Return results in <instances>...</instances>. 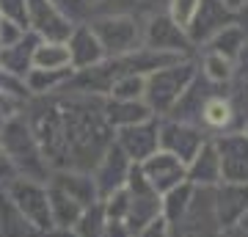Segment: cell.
Wrapping results in <instances>:
<instances>
[{"instance_id": "cell-1", "label": "cell", "mask_w": 248, "mask_h": 237, "mask_svg": "<svg viewBox=\"0 0 248 237\" xmlns=\"http://www.w3.org/2000/svg\"><path fill=\"white\" fill-rule=\"evenodd\" d=\"M102 99L105 97L66 91L63 97L33 102L25 122L50 171L72 168L91 174L97 160L108 152L116 130L102 113Z\"/></svg>"}, {"instance_id": "cell-2", "label": "cell", "mask_w": 248, "mask_h": 237, "mask_svg": "<svg viewBox=\"0 0 248 237\" xmlns=\"http://www.w3.org/2000/svg\"><path fill=\"white\" fill-rule=\"evenodd\" d=\"M0 152L9 160V166L14 168L17 176L47 182L50 166L45 163V155L39 149L25 116H11V119L3 122V127H0Z\"/></svg>"}, {"instance_id": "cell-3", "label": "cell", "mask_w": 248, "mask_h": 237, "mask_svg": "<svg viewBox=\"0 0 248 237\" xmlns=\"http://www.w3.org/2000/svg\"><path fill=\"white\" fill-rule=\"evenodd\" d=\"M196 75H199V66L190 58H182L171 66H163V69L146 75L143 102L152 111V116H157V119L169 116L171 108L177 105L179 97L187 91V86L196 80Z\"/></svg>"}, {"instance_id": "cell-4", "label": "cell", "mask_w": 248, "mask_h": 237, "mask_svg": "<svg viewBox=\"0 0 248 237\" xmlns=\"http://www.w3.org/2000/svg\"><path fill=\"white\" fill-rule=\"evenodd\" d=\"M3 196L9 199L22 218L39 232V235L50 237L53 235V218H50V199H47V182H36V179H22L14 176L0 188Z\"/></svg>"}, {"instance_id": "cell-5", "label": "cell", "mask_w": 248, "mask_h": 237, "mask_svg": "<svg viewBox=\"0 0 248 237\" xmlns=\"http://www.w3.org/2000/svg\"><path fill=\"white\" fill-rule=\"evenodd\" d=\"M105 58H122L135 53L141 44V22L130 14H102L89 22Z\"/></svg>"}, {"instance_id": "cell-6", "label": "cell", "mask_w": 248, "mask_h": 237, "mask_svg": "<svg viewBox=\"0 0 248 237\" xmlns=\"http://www.w3.org/2000/svg\"><path fill=\"white\" fill-rule=\"evenodd\" d=\"M155 218H160V193H155L149 188L141 168L133 166L127 185L122 188V223L133 237L138 229H143Z\"/></svg>"}, {"instance_id": "cell-7", "label": "cell", "mask_w": 248, "mask_h": 237, "mask_svg": "<svg viewBox=\"0 0 248 237\" xmlns=\"http://www.w3.org/2000/svg\"><path fill=\"white\" fill-rule=\"evenodd\" d=\"M221 223L215 218L213 188H196L185 215L169 223V237H218Z\"/></svg>"}, {"instance_id": "cell-8", "label": "cell", "mask_w": 248, "mask_h": 237, "mask_svg": "<svg viewBox=\"0 0 248 237\" xmlns=\"http://www.w3.org/2000/svg\"><path fill=\"white\" fill-rule=\"evenodd\" d=\"M210 138L204 130L193 127V124H185V122H177V119H160L157 124V149L160 152H169L174 155L177 160L182 163H190L193 155L202 149V143Z\"/></svg>"}, {"instance_id": "cell-9", "label": "cell", "mask_w": 248, "mask_h": 237, "mask_svg": "<svg viewBox=\"0 0 248 237\" xmlns=\"http://www.w3.org/2000/svg\"><path fill=\"white\" fill-rule=\"evenodd\" d=\"M213 146L218 152V163H221V182H234L243 185L248 182V138L246 132H223L215 135Z\"/></svg>"}, {"instance_id": "cell-10", "label": "cell", "mask_w": 248, "mask_h": 237, "mask_svg": "<svg viewBox=\"0 0 248 237\" xmlns=\"http://www.w3.org/2000/svg\"><path fill=\"white\" fill-rule=\"evenodd\" d=\"M141 44L149 50L160 53H174V55H187L193 44L187 42V33L177 22H171L169 14H152L146 25L141 28Z\"/></svg>"}, {"instance_id": "cell-11", "label": "cell", "mask_w": 248, "mask_h": 237, "mask_svg": "<svg viewBox=\"0 0 248 237\" xmlns=\"http://www.w3.org/2000/svg\"><path fill=\"white\" fill-rule=\"evenodd\" d=\"M28 28L42 42H66L75 25L61 14L55 0H28Z\"/></svg>"}, {"instance_id": "cell-12", "label": "cell", "mask_w": 248, "mask_h": 237, "mask_svg": "<svg viewBox=\"0 0 248 237\" xmlns=\"http://www.w3.org/2000/svg\"><path fill=\"white\" fill-rule=\"evenodd\" d=\"M130 171H133L130 158H127L116 143H110L108 152L97 160V166L91 168V179H94V188H97L99 202L108 199L110 193H116V190H122L124 185H127Z\"/></svg>"}, {"instance_id": "cell-13", "label": "cell", "mask_w": 248, "mask_h": 237, "mask_svg": "<svg viewBox=\"0 0 248 237\" xmlns=\"http://www.w3.org/2000/svg\"><path fill=\"white\" fill-rule=\"evenodd\" d=\"M157 124H160V119L152 116V119H146V122H141V124L116 130L113 143L130 158L133 166L143 163L146 158H152V155L157 152Z\"/></svg>"}, {"instance_id": "cell-14", "label": "cell", "mask_w": 248, "mask_h": 237, "mask_svg": "<svg viewBox=\"0 0 248 237\" xmlns=\"http://www.w3.org/2000/svg\"><path fill=\"white\" fill-rule=\"evenodd\" d=\"M218 88L223 86H215L207 99L202 102V111H199V122L196 127L204 130L210 138L215 135H223V132H237V113H234V105H232V97L229 94H221Z\"/></svg>"}, {"instance_id": "cell-15", "label": "cell", "mask_w": 248, "mask_h": 237, "mask_svg": "<svg viewBox=\"0 0 248 237\" xmlns=\"http://www.w3.org/2000/svg\"><path fill=\"white\" fill-rule=\"evenodd\" d=\"M234 22V14H232L221 0H199V9H196L190 25L185 28L187 42L190 44H207L218 31H223L226 25Z\"/></svg>"}, {"instance_id": "cell-16", "label": "cell", "mask_w": 248, "mask_h": 237, "mask_svg": "<svg viewBox=\"0 0 248 237\" xmlns=\"http://www.w3.org/2000/svg\"><path fill=\"white\" fill-rule=\"evenodd\" d=\"M138 168H141L143 179L149 182V188L160 196L169 193L171 188H177V185L187 182L185 179V163L177 160L174 155H169V152L157 149L152 158H146L143 163H138Z\"/></svg>"}, {"instance_id": "cell-17", "label": "cell", "mask_w": 248, "mask_h": 237, "mask_svg": "<svg viewBox=\"0 0 248 237\" xmlns=\"http://www.w3.org/2000/svg\"><path fill=\"white\" fill-rule=\"evenodd\" d=\"M213 207L215 218L221 229L237 226L243 215L248 212V182L234 185V182H221L213 188Z\"/></svg>"}, {"instance_id": "cell-18", "label": "cell", "mask_w": 248, "mask_h": 237, "mask_svg": "<svg viewBox=\"0 0 248 237\" xmlns=\"http://www.w3.org/2000/svg\"><path fill=\"white\" fill-rule=\"evenodd\" d=\"M47 185L61 190L63 196H69L72 202H78L83 210L91 207L94 202H99L97 188H94V179L86 171H72V168H58V171H50L47 176Z\"/></svg>"}, {"instance_id": "cell-19", "label": "cell", "mask_w": 248, "mask_h": 237, "mask_svg": "<svg viewBox=\"0 0 248 237\" xmlns=\"http://www.w3.org/2000/svg\"><path fill=\"white\" fill-rule=\"evenodd\" d=\"M66 50H69V63L75 72L91 69V66H97V63L105 61V53H102L97 36L91 33L89 25L72 28L69 39H66Z\"/></svg>"}, {"instance_id": "cell-20", "label": "cell", "mask_w": 248, "mask_h": 237, "mask_svg": "<svg viewBox=\"0 0 248 237\" xmlns=\"http://www.w3.org/2000/svg\"><path fill=\"white\" fill-rule=\"evenodd\" d=\"M185 179L193 188H215L221 185V163H218V152L213 146V138L202 143V149L193 155V160L185 166Z\"/></svg>"}, {"instance_id": "cell-21", "label": "cell", "mask_w": 248, "mask_h": 237, "mask_svg": "<svg viewBox=\"0 0 248 237\" xmlns=\"http://www.w3.org/2000/svg\"><path fill=\"white\" fill-rule=\"evenodd\" d=\"M102 113H105L108 124L113 130H122V127H133V124H141L146 119H152V111L146 108L143 99H102Z\"/></svg>"}, {"instance_id": "cell-22", "label": "cell", "mask_w": 248, "mask_h": 237, "mask_svg": "<svg viewBox=\"0 0 248 237\" xmlns=\"http://www.w3.org/2000/svg\"><path fill=\"white\" fill-rule=\"evenodd\" d=\"M42 42L36 33H25L17 44L11 47H0V72L6 75H14V78H22L31 72V55H33V47Z\"/></svg>"}, {"instance_id": "cell-23", "label": "cell", "mask_w": 248, "mask_h": 237, "mask_svg": "<svg viewBox=\"0 0 248 237\" xmlns=\"http://www.w3.org/2000/svg\"><path fill=\"white\" fill-rule=\"evenodd\" d=\"M31 69H39V72L72 69L66 42H39L33 47V55H31Z\"/></svg>"}, {"instance_id": "cell-24", "label": "cell", "mask_w": 248, "mask_h": 237, "mask_svg": "<svg viewBox=\"0 0 248 237\" xmlns=\"http://www.w3.org/2000/svg\"><path fill=\"white\" fill-rule=\"evenodd\" d=\"M47 199H50V218H53V232H69L78 218L83 215V207L78 202H72L69 196H63L61 190H55L47 185Z\"/></svg>"}, {"instance_id": "cell-25", "label": "cell", "mask_w": 248, "mask_h": 237, "mask_svg": "<svg viewBox=\"0 0 248 237\" xmlns=\"http://www.w3.org/2000/svg\"><path fill=\"white\" fill-rule=\"evenodd\" d=\"M246 33L240 31L234 22L232 25H226L223 31H218V33L210 39V42L204 44V50H210V53H218L223 55V58H229V61H234V66H237V58L240 53H243V47H246Z\"/></svg>"}, {"instance_id": "cell-26", "label": "cell", "mask_w": 248, "mask_h": 237, "mask_svg": "<svg viewBox=\"0 0 248 237\" xmlns=\"http://www.w3.org/2000/svg\"><path fill=\"white\" fill-rule=\"evenodd\" d=\"M0 237H45L22 218V212L3 196V190H0Z\"/></svg>"}, {"instance_id": "cell-27", "label": "cell", "mask_w": 248, "mask_h": 237, "mask_svg": "<svg viewBox=\"0 0 248 237\" xmlns=\"http://www.w3.org/2000/svg\"><path fill=\"white\" fill-rule=\"evenodd\" d=\"M72 72L75 69H61V72H39V69H31L25 75V86H28V94H36V97H50L55 91L66 88Z\"/></svg>"}, {"instance_id": "cell-28", "label": "cell", "mask_w": 248, "mask_h": 237, "mask_svg": "<svg viewBox=\"0 0 248 237\" xmlns=\"http://www.w3.org/2000/svg\"><path fill=\"white\" fill-rule=\"evenodd\" d=\"M193 190L196 188L190 182H182V185H177V188H171L169 193H163L160 196V218L166 221V223L179 221L185 215L190 199H193Z\"/></svg>"}, {"instance_id": "cell-29", "label": "cell", "mask_w": 248, "mask_h": 237, "mask_svg": "<svg viewBox=\"0 0 248 237\" xmlns=\"http://www.w3.org/2000/svg\"><path fill=\"white\" fill-rule=\"evenodd\" d=\"M237 75V66L234 61L229 58H223L218 53H210V50H204L202 55V78L207 83H213V86H229L232 80Z\"/></svg>"}, {"instance_id": "cell-30", "label": "cell", "mask_w": 248, "mask_h": 237, "mask_svg": "<svg viewBox=\"0 0 248 237\" xmlns=\"http://www.w3.org/2000/svg\"><path fill=\"white\" fill-rule=\"evenodd\" d=\"M105 226H108L105 207H102V202H94L91 207L83 210V215L72 226V232H75V237H102L105 235Z\"/></svg>"}, {"instance_id": "cell-31", "label": "cell", "mask_w": 248, "mask_h": 237, "mask_svg": "<svg viewBox=\"0 0 248 237\" xmlns=\"http://www.w3.org/2000/svg\"><path fill=\"white\" fill-rule=\"evenodd\" d=\"M143 75H133V72H124L110 83L108 88V99H143Z\"/></svg>"}, {"instance_id": "cell-32", "label": "cell", "mask_w": 248, "mask_h": 237, "mask_svg": "<svg viewBox=\"0 0 248 237\" xmlns=\"http://www.w3.org/2000/svg\"><path fill=\"white\" fill-rule=\"evenodd\" d=\"M196 9H199V0H169V17H171V22H177L182 31L190 25Z\"/></svg>"}, {"instance_id": "cell-33", "label": "cell", "mask_w": 248, "mask_h": 237, "mask_svg": "<svg viewBox=\"0 0 248 237\" xmlns=\"http://www.w3.org/2000/svg\"><path fill=\"white\" fill-rule=\"evenodd\" d=\"M0 17L28 28V0H0Z\"/></svg>"}, {"instance_id": "cell-34", "label": "cell", "mask_w": 248, "mask_h": 237, "mask_svg": "<svg viewBox=\"0 0 248 237\" xmlns=\"http://www.w3.org/2000/svg\"><path fill=\"white\" fill-rule=\"evenodd\" d=\"M25 33H28V28L17 25V22H11V19H6V17H0V47L17 44Z\"/></svg>"}, {"instance_id": "cell-35", "label": "cell", "mask_w": 248, "mask_h": 237, "mask_svg": "<svg viewBox=\"0 0 248 237\" xmlns=\"http://www.w3.org/2000/svg\"><path fill=\"white\" fill-rule=\"evenodd\" d=\"M133 237H169V223L163 218H155L152 223H146L143 229H138Z\"/></svg>"}, {"instance_id": "cell-36", "label": "cell", "mask_w": 248, "mask_h": 237, "mask_svg": "<svg viewBox=\"0 0 248 237\" xmlns=\"http://www.w3.org/2000/svg\"><path fill=\"white\" fill-rule=\"evenodd\" d=\"M234 25H237L240 31L246 33V39H248V0L240 6L237 11H234Z\"/></svg>"}, {"instance_id": "cell-37", "label": "cell", "mask_w": 248, "mask_h": 237, "mask_svg": "<svg viewBox=\"0 0 248 237\" xmlns=\"http://www.w3.org/2000/svg\"><path fill=\"white\" fill-rule=\"evenodd\" d=\"M218 237H248V232L243 226H229V229H221Z\"/></svg>"}, {"instance_id": "cell-38", "label": "cell", "mask_w": 248, "mask_h": 237, "mask_svg": "<svg viewBox=\"0 0 248 237\" xmlns=\"http://www.w3.org/2000/svg\"><path fill=\"white\" fill-rule=\"evenodd\" d=\"M237 69H243L246 78H248V42H246V47H243V53H240V58H237Z\"/></svg>"}, {"instance_id": "cell-39", "label": "cell", "mask_w": 248, "mask_h": 237, "mask_svg": "<svg viewBox=\"0 0 248 237\" xmlns=\"http://www.w3.org/2000/svg\"><path fill=\"white\" fill-rule=\"evenodd\" d=\"M221 3H223V6H226V9H229V11H232V14H234V11H237L240 6L246 3V0H221Z\"/></svg>"}, {"instance_id": "cell-40", "label": "cell", "mask_w": 248, "mask_h": 237, "mask_svg": "<svg viewBox=\"0 0 248 237\" xmlns=\"http://www.w3.org/2000/svg\"><path fill=\"white\" fill-rule=\"evenodd\" d=\"M50 237H75V232H72V229H69V232H53Z\"/></svg>"}, {"instance_id": "cell-41", "label": "cell", "mask_w": 248, "mask_h": 237, "mask_svg": "<svg viewBox=\"0 0 248 237\" xmlns=\"http://www.w3.org/2000/svg\"><path fill=\"white\" fill-rule=\"evenodd\" d=\"M237 226H243V229H246V232H248V212H246V215H243V221H240Z\"/></svg>"}, {"instance_id": "cell-42", "label": "cell", "mask_w": 248, "mask_h": 237, "mask_svg": "<svg viewBox=\"0 0 248 237\" xmlns=\"http://www.w3.org/2000/svg\"><path fill=\"white\" fill-rule=\"evenodd\" d=\"M243 132H246V138H248V124H246V127H243Z\"/></svg>"}, {"instance_id": "cell-43", "label": "cell", "mask_w": 248, "mask_h": 237, "mask_svg": "<svg viewBox=\"0 0 248 237\" xmlns=\"http://www.w3.org/2000/svg\"><path fill=\"white\" fill-rule=\"evenodd\" d=\"M55 3H58V0H55Z\"/></svg>"}]
</instances>
